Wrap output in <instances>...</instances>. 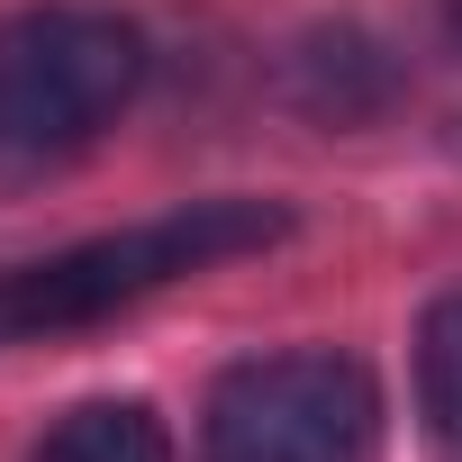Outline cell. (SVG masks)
Returning a JSON list of instances; mask_svg holds the SVG:
<instances>
[{"instance_id": "cell-1", "label": "cell", "mask_w": 462, "mask_h": 462, "mask_svg": "<svg viewBox=\"0 0 462 462\" xmlns=\"http://www.w3.org/2000/svg\"><path fill=\"white\" fill-rule=\"evenodd\" d=\"M291 236V217L273 199H190L172 217L118 226V236H91L73 254L19 263L0 273V345H28V336H64V327H100L190 273H217L236 254H263Z\"/></svg>"}, {"instance_id": "cell-2", "label": "cell", "mask_w": 462, "mask_h": 462, "mask_svg": "<svg viewBox=\"0 0 462 462\" xmlns=\"http://www.w3.org/2000/svg\"><path fill=\"white\" fill-rule=\"evenodd\" d=\"M145 82V37L100 0H37L0 19V181L82 154Z\"/></svg>"}, {"instance_id": "cell-3", "label": "cell", "mask_w": 462, "mask_h": 462, "mask_svg": "<svg viewBox=\"0 0 462 462\" xmlns=\"http://www.w3.org/2000/svg\"><path fill=\"white\" fill-rule=\"evenodd\" d=\"M208 462H372L381 390L354 354H254L208 390Z\"/></svg>"}, {"instance_id": "cell-4", "label": "cell", "mask_w": 462, "mask_h": 462, "mask_svg": "<svg viewBox=\"0 0 462 462\" xmlns=\"http://www.w3.org/2000/svg\"><path fill=\"white\" fill-rule=\"evenodd\" d=\"M37 462H172V435L145 399H82L46 426Z\"/></svg>"}, {"instance_id": "cell-5", "label": "cell", "mask_w": 462, "mask_h": 462, "mask_svg": "<svg viewBox=\"0 0 462 462\" xmlns=\"http://www.w3.org/2000/svg\"><path fill=\"white\" fill-rule=\"evenodd\" d=\"M417 390H426V417L435 435L462 444V291H444L417 327Z\"/></svg>"}, {"instance_id": "cell-6", "label": "cell", "mask_w": 462, "mask_h": 462, "mask_svg": "<svg viewBox=\"0 0 462 462\" xmlns=\"http://www.w3.org/2000/svg\"><path fill=\"white\" fill-rule=\"evenodd\" d=\"M444 28H453V46H462V0H444Z\"/></svg>"}]
</instances>
